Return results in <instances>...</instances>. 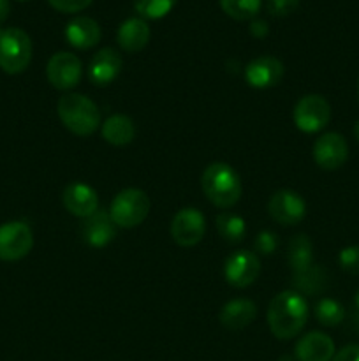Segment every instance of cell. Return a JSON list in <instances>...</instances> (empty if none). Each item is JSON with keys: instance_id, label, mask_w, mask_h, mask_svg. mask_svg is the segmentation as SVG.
I'll list each match as a JSON object with an SVG mask.
<instances>
[{"instance_id": "cell-19", "label": "cell", "mask_w": 359, "mask_h": 361, "mask_svg": "<svg viewBox=\"0 0 359 361\" xmlns=\"http://www.w3.org/2000/svg\"><path fill=\"white\" fill-rule=\"evenodd\" d=\"M257 316V307L248 298H236L222 307L218 319L220 324L227 330H243L248 326Z\"/></svg>"}, {"instance_id": "cell-30", "label": "cell", "mask_w": 359, "mask_h": 361, "mask_svg": "<svg viewBox=\"0 0 359 361\" xmlns=\"http://www.w3.org/2000/svg\"><path fill=\"white\" fill-rule=\"evenodd\" d=\"M277 247H278V238L277 235L271 231H260L259 235H257L256 243H253L256 252L264 254V256H271V254L277 250Z\"/></svg>"}, {"instance_id": "cell-8", "label": "cell", "mask_w": 359, "mask_h": 361, "mask_svg": "<svg viewBox=\"0 0 359 361\" xmlns=\"http://www.w3.org/2000/svg\"><path fill=\"white\" fill-rule=\"evenodd\" d=\"M83 74L81 60L74 53L58 51L48 60L46 66V76L56 90H70L76 87Z\"/></svg>"}, {"instance_id": "cell-11", "label": "cell", "mask_w": 359, "mask_h": 361, "mask_svg": "<svg viewBox=\"0 0 359 361\" xmlns=\"http://www.w3.org/2000/svg\"><path fill=\"white\" fill-rule=\"evenodd\" d=\"M267 212L271 219L282 226H294L305 219L306 203L298 192L294 190H278L271 196L267 203Z\"/></svg>"}, {"instance_id": "cell-26", "label": "cell", "mask_w": 359, "mask_h": 361, "mask_svg": "<svg viewBox=\"0 0 359 361\" xmlns=\"http://www.w3.org/2000/svg\"><path fill=\"white\" fill-rule=\"evenodd\" d=\"M315 317L322 326H338L345 317V309L333 298H322L315 305Z\"/></svg>"}, {"instance_id": "cell-4", "label": "cell", "mask_w": 359, "mask_h": 361, "mask_svg": "<svg viewBox=\"0 0 359 361\" xmlns=\"http://www.w3.org/2000/svg\"><path fill=\"white\" fill-rule=\"evenodd\" d=\"M151 208L148 194L141 189H123L115 196L109 207V217L115 226L123 229L136 228L143 224Z\"/></svg>"}, {"instance_id": "cell-37", "label": "cell", "mask_w": 359, "mask_h": 361, "mask_svg": "<svg viewBox=\"0 0 359 361\" xmlns=\"http://www.w3.org/2000/svg\"><path fill=\"white\" fill-rule=\"evenodd\" d=\"M358 101H359V78H358Z\"/></svg>"}, {"instance_id": "cell-1", "label": "cell", "mask_w": 359, "mask_h": 361, "mask_svg": "<svg viewBox=\"0 0 359 361\" xmlns=\"http://www.w3.org/2000/svg\"><path fill=\"white\" fill-rule=\"evenodd\" d=\"M308 319V303L298 291H284L271 300L267 307V324L271 334L280 341L296 337Z\"/></svg>"}, {"instance_id": "cell-13", "label": "cell", "mask_w": 359, "mask_h": 361, "mask_svg": "<svg viewBox=\"0 0 359 361\" xmlns=\"http://www.w3.org/2000/svg\"><path fill=\"white\" fill-rule=\"evenodd\" d=\"M62 203L69 214L87 219L99 210L97 190L84 182H73L63 189Z\"/></svg>"}, {"instance_id": "cell-29", "label": "cell", "mask_w": 359, "mask_h": 361, "mask_svg": "<svg viewBox=\"0 0 359 361\" xmlns=\"http://www.w3.org/2000/svg\"><path fill=\"white\" fill-rule=\"evenodd\" d=\"M301 0H267V13L275 18H285L298 9Z\"/></svg>"}, {"instance_id": "cell-15", "label": "cell", "mask_w": 359, "mask_h": 361, "mask_svg": "<svg viewBox=\"0 0 359 361\" xmlns=\"http://www.w3.org/2000/svg\"><path fill=\"white\" fill-rule=\"evenodd\" d=\"M123 59L115 48H102L92 59L88 76L95 87H108L122 73Z\"/></svg>"}, {"instance_id": "cell-34", "label": "cell", "mask_w": 359, "mask_h": 361, "mask_svg": "<svg viewBox=\"0 0 359 361\" xmlns=\"http://www.w3.org/2000/svg\"><path fill=\"white\" fill-rule=\"evenodd\" d=\"M9 13H11V4H9V0H0V23L7 20V16H9Z\"/></svg>"}, {"instance_id": "cell-5", "label": "cell", "mask_w": 359, "mask_h": 361, "mask_svg": "<svg viewBox=\"0 0 359 361\" xmlns=\"http://www.w3.org/2000/svg\"><path fill=\"white\" fill-rule=\"evenodd\" d=\"M32 41L21 28L11 27L0 32V69L7 74H20L30 66Z\"/></svg>"}, {"instance_id": "cell-36", "label": "cell", "mask_w": 359, "mask_h": 361, "mask_svg": "<svg viewBox=\"0 0 359 361\" xmlns=\"http://www.w3.org/2000/svg\"><path fill=\"white\" fill-rule=\"evenodd\" d=\"M354 303H355V307L359 309V289H358V293H355V296H354Z\"/></svg>"}, {"instance_id": "cell-3", "label": "cell", "mask_w": 359, "mask_h": 361, "mask_svg": "<svg viewBox=\"0 0 359 361\" xmlns=\"http://www.w3.org/2000/svg\"><path fill=\"white\" fill-rule=\"evenodd\" d=\"M60 120L73 134L92 136L101 126V111L90 97L83 94H65L56 104Z\"/></svg>"}, {"instance_id": "cell-9", "label": "cell", "mask_w": 359, "mask_h": 361, "mask_svg": "<svg viewBox=\"0 0 359 361\" xmlns=\"http://www.w3.org/2000/svg\"><path fill=\"white\" fill-rule=\"evenodd\" d=\"M206 221L197 208H182L171 221V236L180 247H194L204 238Z\"/></svg>"}, {"instance_id": "cell-24", "label": "cell", "mask_w": 359, "mask_h": 361, "mask_svg": "<svg viewBox=\"0 0 359 361\" xmlns=\"http://www.w3.org/2000/svg\"><path fill=\"white\" fill-rule=\"evenodd\" d=\"M218 4L229 18L246 21L257 16L260 6H263V0H218Z\"/></svg>"}, {"instance_id": "cell-27", "label": "cell", "mask_w": 359, "mask_h": 361, "mask_svg": "<svg viewBox=\"0 0 359 361\" xmlns=\"http://www.w3.org/2000/svg\"><path fill=\"white\" fill-rule=\"evenodd\" d=\"M175 6L176 0H134V9L144 21L168 16Z\"/></svg>"}, {"instance_id": "cell-18", "label": "cell", "mask_w": 359, "mask_h": 361, "mask_svg": "<svg viewBox=\"0 0 359 361\" xmlns=\"http://www.w3.org/2000/svg\"><path fill=\"white\" fill-rule=\"evenodd\" d=\"M101 27L88 16H80L65 25V39L73 48L90 49L101 41Z\"/></svg>"}, {"instance_id": "cell-28", "label": "cell", "mask_w": 359, "mask_h": 361, "mask_svg": "<svg viewBox=\"0 0 359 361\" xmlns=\"http://www.w3.org/2000/svg\"><path fill=\"white\" fill-rule=\"evenodd\" d=\"M338 261H340V267L344 268L347 274L351 275H359V247H345L344 250L338 256Z\"/></svg>"}, {"instance_id": "cell-20", "label": "cell", "mask_w": 359, "mask_h": 361, "mask_svg": "<svg viewBox=\"0 0 359 361\" xmlns=\"http://www.w3.org/2000/svg\"><path fill=\"white\" fill-rule=\"evenodd\" d=\"M150 35V27L143 18H129L120 25L118 32H116V41L123 51L136 53L148 44Z\"/></svg>"}, {"instance_id": "cell-2", "label": "cell", "mask_w": 359, "mask_h": 361, "mask_svg": "<svg viewBox=\"0 0 359 361\" xmlns=\"http://www.w3.org/2000/svg\"><path fill=\"white\" fill-rule=\"evenodd\" d=\"M203 192L217 208H231L241 197L239 175L225 162H213L201 176Z\"/></svg>"}, {"instance_id": "cell-12", "label": "cell", "mask_w": 359, "mask_h": 361, "mask_svg": "<svg viewBox=\"0 0 359 361\" xmlns=\"http://www.w3.org/2000/svg\"><path fill=\"white\" fill-rule=\"evenodd\" d=\"M348 145L338 133H326L313 145V159L326 171H334L347 162Z\"/></svg>"}, {"instance_id": "cell-10", "label": "cell", "mask_w": 359, "mask_h": 361, "mask_svg": "<svg viewBox=\"0 0 359 361\" xmlns=\"http://www.w3.org/2000/svg\"><path fill=\"white\" fill-rule=\"evenodd\" d=\"M260 274L259 257L248 250H238L225 259L224 277L232 288L245 289L257 281Z\"/></svg>"}, {"instance_id": "cell-14", "label": "cell", "mask_w": 359, "mask_h": 361, "mask_svg": "<svg viewBox=\"0 0 359 361\" xmlns=\"http://www.w3.org/2000/svg\"><path fill=\"white\" fill-rule=\"evenodd\" d=\"M284 76V63L271 55L257 56L245 67V80L253 88H271L280 83Z\"/></svg>"}, {"instance_id": "cell-25", "label": "cell", "mask_w": 359, "mask_h": 361, "mask_svg": "<svg viewBox=\"0 0 359 361\" xmlns=\"http://www.w3.org/2000/svg\"><path fill=\"white\" fill-rule=\"evenodd\" d=\"M294 286L299 295H315L324 289V271L319 267H310L308 270L294 274Z\"/></svg>"}, {"instance_id": "cell-17", "label": "cell", "mask_w": 359, "mask_h": 361, "mask_svg": "<svg viewBox=\"0 0 359 361\" xmlns=\"http://www.w3.org/2000/svg\"><path fill=\"white\" fill-rule=\"evenodd\" d=\"M294 355L298 361H331L334 356V342L322 331H310L299 338Z\"/></svg>"}, {"instance_id": "cell-38", "label": "cell", "mask_w": 359, "mask_h": 361, "mask_svg": "<svg viewBox=\"0 0 359 361\" xmlns=\"http://www.w3.org/2000/svg\"><path fill=\"white\" fill-rule=\"evenodd\" d=\"M18 2H27V0H18Z\"/></svg>"}, {"instance_id": "cell-32", "label": "cell", "mask_w": 359, "mask_h": 361, "mask_svg": "<svg viewBox=\"0 0 359 361\" xmlns=\"http://www.w3.org/2000/svg\"><path fill=\"white\" fill-rule=\"evenodd\" d=\"M331 361H359V344L345 345L338 353H334Z\"/></svg>"}, {"instance_id": "cell-22", "label": "cell", "mask_w": 359, "mask_h": 361, "mask_svg": "<svg viewBox=\"0 0 359 361\" xmlns=\"http://www.w3.org/2000/svg\"><path fill=\"white\" fill-rule=\"evenodd\" d=\"M313 259V247L312 242L306 235H296L294 238L289 242L287 250V261L289 267L294 270V274L305 271L312 267Z\"/></svg>"}, {"instance_id": "cell-6", "label": "cell", "mask_w": 359, "mask_h": 361, "mask_svg": "<svg viewBox=\"0 0 359 361\" xmlns=\"http://www.w3.org/2000/svg\"><path fill=\"white\" fill-rule=\"evenodd\" d=\"M292 120L301 133L315 134L331 120V106L322 95L308 94L299 99L292 111Z\"/></svg>"}, {"instance_id": "cell-7", "label": "cell", "mask_w": 359, "mask_h": 361, "mask_svg": "<svg viewBox=\"0 0 359 361\" xmlns=\"http://www.w3.org/2000/svg\"><path fill=\"white\" fill-rule=\"evenodd\" d=\"M34 247V233L21 221L0 226V261H20Z\"/></svg>"}, {"instance_id": "cell-33", "label": "cell", "mask_w": 359, "mask_h": 361, "mask_svg": "<svg viewBox=\"0 0 359 361\" xmlns=\"http://www.w3.org/2000/svg\"><path fill=\"white\" fill-rule=\"evenodd\" d=\"M250 34L256 37H266L267 35V23L263 20H253L250 23Z\"/></svg>"}, {"instance_id": "cell-35", "label": "cell", "mask_w": 359, "mask_h": 361, "mask_svg": "<svg viewBox=\"0 0 359 361\" xmlns=\"http://www.w3.org/2000/svg\"><path fill=\"white\" fill-rule=\"evenodd\" d=\"M354 136H355V140L359 141V120L355 122V126H354Z\"/></svg>"}, {"instance_id": "cell-16", "label": "cell", "mask_w": 359, "mask_h": 361, "mask_svg": "<svg viewBox=\"0 0 359 361\" xmlns=\"http://www.w3.org/2000/svg\"><path fill=\"white\" fill-rule=\"evenodd\" d=\"M81 236L88 245L95 249H102L111 243L116 236V226L109 217V212L97 210L94 215L84 219L81 226Z\"/></svg>"}, {"instance_id": "cell-23", "label": "cell", "mask_w": 359, "mask_h": 361, "mask_svg": "<svg viewBox=\"0 0 359 361\" xmlns=\"http://www.w3.org/2000/svg\"><path fill=\"white\" fill-rule=\"evenodd\" d=\"M217 231L225 242L239 243L246 235V224L239 215L222 212L217 215Z\"/></svg>"}, {"instance_id": "cell-21", "label": "cell", "mask_w": 359, "mask_h": 361, "mask_svg": "<svg viewBox=\"0 0 359 361\" xmlns=\"http://www.w3.org/2000/svg\"><path fill=\"white\" fill-rule=\"evenodd\" d=\"M136 136V126L127 115H111L102 123V137L109 145L125 147Z\"/></svg>"}, {"instance_id": "cell-31", "label": "cell", "mask_w": 359, "mask_h": 361, "mask_svg": "<svg viewBox=\"0 0 359 361\" xmlns=\"http://www.w3.org/2000/svg\"><path fill=\"white\" fill-rule=\"evenodd\" d=\"M92 2H94V0H48V4L53 9L65 14L80 13V11L87 9Z\"/></svg>"}]
</instances>
